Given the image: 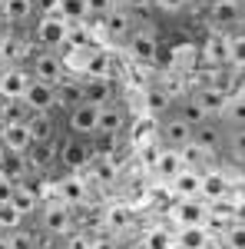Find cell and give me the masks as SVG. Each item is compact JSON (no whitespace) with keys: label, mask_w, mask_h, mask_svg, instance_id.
Segmentation results:
<instances>
[{"label":"cell","mask_w":245,"mask_h":249,"mask_svg":"<svg viewBox=\"0 0 245 249\" xmlns=\"http://www.w3.org/2000/svg\"><path fill=\"white\" fill-rule=\"evenodd\" d=\"M143 249H172V232L166 230H146V236H143Z\"/></svg>","instance_id":"cell-36"},{"label":"cell","mask_w":245,"mask_h":249,"mask_svg":"<svg viewBox=\"0 0 245 249\" xmlns=\"http://www.w3.org/2000/svg\"><path fill=\"white\" fill-rule=\"evenodd\" d=\"M27 53V43L20 37H14V30L0 34V67H14L20 63V57Z\"/></svg>","instance_id":"cell-27"},{"label":"cell","mask_w":245,"mask_h":249,"mask_svg":"<svg viewBox=\"0 0 245 249\" xmlns=\"http://www.w3.org/2000/svg\"><path fill=\"white\" fill-rule=\"evenodd\" d=\"M222 249H245V226L242 223H229L226 230L219 232Z\"/></svg>","instance_id":"cell-35"},{"label":"cell","mask_w":245,"mask_h":249,"mask_svg":"<svg viewBox=\"0 0 245 249\" xmlns=\"http://www.w3.org/2000/svg\"><path fill=\"white\" fill-rule=\"evenodd\" d=\"M96 120H99V107L96 103H80L66 113V130L70 136H80V140H93L96 136Z\"/></svg>","instance_id":"cell-7"},{"label":"cell","mask_w":245,"mask_h":249,"mask_svg":"<svg viewBox=\"0 0 245 249\" xmlns=\"http://www.w3.org/2000/svg\"><path fill=\"white\" fill-rule=\"evenodd\" d=\"M222 153H229L232 163L245 166V130H226V146Z\"/></svg>","instance_id":"cell-33"},{"label":"cell","mask_w":245,"mask_h":249,"mask_svg":"<svg viewBox=\"0 0 245 249\" xmlns=\"http://www.w3.org/2000/svg\"><path fill=\"white\" fill-rule=\"evenodd\" d=\"M0 3H3V0H0Z\"/></svg>","instance_id":"cell-52"},{"label":"cell","mask_w":245,"mask_h":249,"mask_svg":"<svg viewBox=\"0 0 245 249\" xmlns=\"http://www.w3.org/2000/svg\"><path fill=\"white\" fill-rule=\"evenodd\" d=\"M199 176H202V170L182 166V170H179V173L169 179L172 193H176L179 199H196V196H199Z\"/></svg>","instance_id":"cell-22"},{"label":"cell","mask_w":245,"mask_h":249,"mask_svg":"<svg viewBox=\"0 0 245 249\" xmlns=\"http://www.w3.org/2000/svg\"><path fill=\"white\" fill-rule=\"evenodd\" d=\"M10 203H14V210L27 219V216H33L40 210V190L30 183V179H23V183H14V193H10Z\"/></svg>","instance_id":"cell-16"},{"label":"cell","mask_w":245,"mask_h":249,"mask_svg":"<svg viewBox=\"0 0 245 249\" xmlns=\"http://www.w3.org/2000/svg\"><path fill=\"white\" fill-rule=\"evenodd\" d=\"M30 77L33 80H43V83H60L66 77V67H63V57L57 50H37L30 53Z\"/></svg>","instance_id":"cell-4"},{"label":"cell","mask_w":245,"mask_h":249,"mask_svg":"<svg viewBox=\"0 0 245 249\" xmlns=\"http://www.w3.org/2000/svg\"><path fill=\"white\" fill-rule=\"evenodd\" d=\"M66 249H93V232L73 230L70 236H66Z\"/></svg>","instance_id":"cell-39"},{"label":"cell","mask_w":245,"mask_h":249,"mask_svg":"<svg viewBox=\"0 0 245 249\" xmlns=\"http://www.w3.org/2000/svg\"><path fill=\"white\" fill-rule=\"evenodd\" d=\"M242 7L239 3H229V0H215L212 7H209V20H212V27L219 30V34H232L235 27H242Z\"/></svg>","instance_id":"cell-11"},{"label":"cell","mask_w":245,"mask_h":249,"mask_svg":"<svg viewBox=\"0 0 245 249\" xmlns=\"http://www.w3.org/2000/svg\"><path fill=\"white\" fill-rule=\"evenodd\" d=\"M146 107H149L152 116H166L172 110V93L166 87H159V83H149L146 87Z\"/></svg>","instance_id":"cell-29"},{"label":"cell","mask_w":245,"mask_h":249,"mask_svg":"<svg viewBox=\"0 0 245 249\" xmlns=\"http://www.w3.org/2000/svg\"><path fill=\"white\" fill-rule=\"evenodd\" d=\"M239 93H242V96H245V83H239Z\"/></svg>","instance_id":"cell-48"},{"label":"cell","mask_w":245,"mask_h":249,"mask_svg":"<svg viewBox=\"0 0 245 249\" xmlns=\"http://www.w3.org/2000/svg\"><path fill=\"white\" fill-rule=\"evenodd\" d=\"M123 47H126V53L136 63H152L156 53H159V43H156V37L149 30H130V37L123 40Z\"/></svg>","instance_id":"cell-10"},{"label":"cell","mask_w":245,"mask_h":249,"mask_svg":"<svg viewBox=\"0 0 245 249\" xmlns=\"http://www.w3.org/2000/svg\"><path fill=\"white\" fill-rule=\"evenodd\" d=\"M37 213H40V230H37V232H47V236H53V239H66V236L76 230L73 206H66L63 199L40 203Z\"/></svg>","instance_id":"cell-1"},{"label":"cell","mask_w":245,"mask_h":249,"mask_svg":"<svg viewBox=\"0 0 245 249\" xmlns=\"http://www.w3.org/2000/svg\"><path fill=\"white\" fill-rule=\"evenodd\" d=\"M239 83H245V67H242V70H239Z\"/></svg>","instance_id":"cell-47"},{"label":"cell","mask_w":245,"mask_h":249,"mask_svg":"<svg viewBox=\"0 0 245 249\" xmlns=\"http://www.w3.org/2000/svg\"><path fill=\"white\" fill-rule=\"evenodd\" d=\"M0 103H3V96H0Z\"/></svg>","instance_id":"cell-51"},{"label":"cell","mask_w":245,"mask_h":249,"mask_svg":"<svg viewBox=\"0 0 245 249\" xmlns=\"http://www.w3.org/2000/svg\"><path fill=\"white\" fill-rule=\"evenodd\" d=\"M196 57L202 60V67H226V63H229V34L212 30V34L199 43Z\"/></svg>","instance_id":"cell-9"},{"label":"cell","mask_w":245,"mask_h":249,"mask_svg":"<svg viewBox=\"0 0 245 249\" xmlns=\"http://www.w3.org/2000/svg\"><path fill=\"white\" fill-rule=\"evenodd\" d=\"M7 243H10V249H40V236L20 223L17 230L7 232Z\"/></svg>","instance_id":"cell-34"},{"label":"cell","mask_w":245,"mask_h":249,"mask_svg":"<svg viewBox=\"0 0 245 249\" xmlns=\"http://www.w3.org/2000/svg\"><path fill=\"white\" fill-rule=\"evenodd\" d=\"M83 80V96L86 103H96V107H106L116 100V83L113 77H80Z\"/></svg>","instance_id":"cell-15"},{"label":"cell","mask_w":245,"mask_h":249,"mask_svg":"<svg viewBox=\"0 0 245 249\" xmlns=\"http://www.w3.org/2000/svg\"><path fill=\"white\" fill-rule=\"evenodd\" d=\"M192 146L202 156H219L226 146V126L219 120H202L199 126H192Z\"/></svg>","instance_id":"cell-3"},{"label":"cell","mask_w":245,"mask_h":249,"mask_svg":"<svg viewBox=\"0 0 245 249\" xmlns=\"http://www.w3.org/2000/svg\"><path fill=\"white\" fill-rule=\"evenodd\" d=\"M229 63L232 67H245V30H239L235 37H229Z\"/></svg>","instance_id":"cell-37"},{"label":"cell","mask_w":245,"mask_h":249,"mask_svg":"<svg viewBox=\"0 0 245 249\" xmlns=\"http://www.w3.org/2000/svg\"><path fill=\"white\" fill-rule=\"evenodd\" d=\"M60 20L66 23H90V10H86V0H60Z\"/></svg>","instance_id":"cell-32"},{"label":"cell","mask_w":245,"mask_h":249,"mask_svg":"<svg viewBox=\"0 0 245 249\" xmlns=\"http://www.w3.org/2000/svg\"><path fill=\"white\" fill-rule=\"evenodd\" d=\"M86 10H90V17H103V14H110V3L106 0H86Z\"/></svg>","instance_id":"cell-42"},{"label":"cell","mask_w":245,"mask_h":249,"mask_svg":"<svg viewBox=\"0 0 245 249\" xmlns=\"http://www.w3.org/2000/svg\"><path fill=\"white\" fill-rule=\"evenodd\" d=\"M23 223V216L14 210V203H0V232H10Z\"/></svg>","instance_id":"cell-38"},{"label":"cell","mask_w":245,"mask_h":249,"mask_svg":"<svg viewBox=\"0 0 245 249\" xmlns=\"http://www.w3.org/2000/svg\"><path fill=\"white\" fill-rule=\"evenodd\" d=\"M232 223H242V226H245V196L232 203Z\"/></svg>","instance_id":"cell-43"},{"label":"cell","mask_w":245,"mask_h":249,"mask_svg":"<svg viewBox=\"0 0 245 249\" xmlns=\"http://www.w3.org/2000/svg\"><path fill=\"white\" fill-rule=\"evenodd\" d=\"M0 249H10V243H7V232H0Z\"/></svg>","instance_id":"cell-46"},{"label":"cell","mask_w":245,"mask_h":249,"mask_svg":"<svg viewBox=\"0 0 245 249\" xmlns=\"http://www.w3.org/2000/svg\"><path fill=\"white\" fill-rule=\"evenodd\" d=\"M103 23V30H106V37L110 40H126L130 37V30H132V23H130V14H116V10H110V17L106 20H99Z\"/></svg>","instance_id":"cell-31"},{"label":"cell","mask_w":245,"mask_h":249,"mask_svg":"<svg viewBox=\"0 0 245 249\" xmlns=\"http://www.w3.org/2000/svg\"><path fill=\"white\" fill-rule=\"evenodd\" d=\"M192 96H196V103L202 107V113H206L209 120H219V116H222V107H226V100H229V93L219 90V87H196Z\"/></svg>","instance_id":"cell-18"},{"label":"cell","mask_w":245,"mask_h":249,"mask_svg":"<svg viewBox=\"0 0 245 249\" xmlns=\"http://www.w3.org/2000/svg\"><path fill=\"white\" fill-rule=\"evenodd\" d=\"M96 153V143L93 140H80V136H66L63 143H57V163H63L66 170H86L93 163Z\"/></svg>","instance_id":"cell-2"},{"label":"cell","mask_w":245,"mask_h":249,"mask_svg":"<svg viewBox=\"0 0 245 249\" xmlns=\"http://www.w3.org/2000/svg\"><path fill=\"white\" fill-rule=\"evenodd\" d=\"M30 70L27 67H20V63H14V67H3V73H0V96L3 100H17V96H23V90L30 87Z\"/></svg>","instance_id":"cell-14"},{"label":"cell","mask_w":245,"mask_h":249,"mask_svg":"<svg viewBox=\"0 0 245 249\" xmlns=\"http://www.w3.org/2000/svg\"><path fill=\"white\" fill-rule=\"evenodd\" d=\"M37 14V7H33V0H3L0 3V20L7 23V27H20V23H30Z\"/></svg>","instance_id":"cell-20"},{"label":"cell","mask_w":245,"mask_h":249,"mask_svg":"<svg viewBox=\"0 0 245 249\" xmlns=\"http://www.w3.org/2000/svg\"><path fill=\"white\" fill-rule=\"evenodd\" d=\"M106 223H110V230H119V226L130 223V213L123 210V206H113V210L106 213Z\"/></svg>","instance_id":"cell-40"},{"label":"cell","mask_w":245,"mask_h":249,"mask_svg":"<svg viewBox=\"0 0 245 249\" xmlns=\"http://www.w3.org/2000/svg\"><path fill=\"white\" fill-rule=\"evenodd\" d=\"M93 249H119V246H116V239H99V236H93Z\"/></svg>","instance_id":"cell-45"},{"label":"cell","mask_w":245,"mask_h":249,"mask_svg":"<svg viewBox=\"0 0 245 249\" xmlns=\"http://www.w3.org/2000/svg\"><path fill=\"white\" fill-rule=\"evenodd\" d=\"M229 193H232V183H229L226 173L222 170H202V176H199V199L215 203V199H229Z\"/></svg>","instance_id":"cell-12"},{"label":"cell","mask_w":245,"mask_h":249,"mask_svg":"<svg viewBox=\"0 0 245 249\" xmlns=\"http://www.w3.org/2000/svg\"><path fill=\"white\" fill-rule=\"evenodd\" d=\"M53 90H57V107L66 110V113L86 100V96H83V80L80 77H63L60 83H53Z\"/></svg>","instance_id":"cell-19"},{"label":"cell","mask_w":245,"mask_h":249,"mask_svg":"<svg viewBox=\"0 0 245 249\" xmlns=\"http://www.w3.org/2000/svg\"><path fill=\"white\" fill-rule=\"evenodd\" d=\"M186 166V160H182V153L179 150H159V156H156V163H152V173L159 176V179H166L169 183L176 173Z\"/></svg>","instance_id":"cell-24"},{"label":"cell","mask_w":245,"mask_h":249,"mask_svg":"<svg viewBox=\"0 0 245 249\" xmlns=\"http://www.w3.org/2000/svg\"><path fill=\"white\" fill-rule=\"evenodd\" d=\"M206 216H209V203L206 199H179L176 206V219L182 226H206Z\"/></svg>","instance_id":"cell-21"},{"label":"cell","mask_w":245,"mask_h":249,"mask_svg":"<svg viewBox=\"0 0 245 249\" xmlns=\"http://www.w3.org/2000/svg\"><path fill=\"white\" fill-rule=\"evenodd\" d=\"M106 3H110V10H116V14H119V10H123V14H130L136 0H106Z\"/></svg>","instance_id":"cell-44"},{"label":"cell","mask_w":245,"mask_h":249,"mask_svg":"<svg viewBox=\"0 0 245 249\" xmlns=\"http://www.w3.org/2000/svg\"><path fill=\"white\" fill-rule=\"evenodd\" d=\"M86 196H90V190H86V179H80V176H66V179H60V199L66 203V206H83L86 203Z\"/></svg>","instance_id":"cell-25"},{"label":"cell","mask_w":245,"mask_h":249,"mask_svg":"<svg viewBox=\"0 0 245 249\" xmlns=\"http://www.w3.org/2000/svg\"><path fill=\"white\" fill-rule=\"evenodd\" d=\"M20 100L27 103L30 113H50V110H57V90H53V83H43V80H30V87L23 90Z\"/></svg>","instance_id":"cell-8"},{"label":"cell","mask_w":245,"mask_h":249,"mask_svg":"<svg viewBox=\"0 0 245 249\" xmlns=\"http://www.w3.org/2000/svg\"><path fill=\"white\" fill-rule=\"evenodd\" d=\"M176 249H209V230L206 226H182L176 232Z\"/></svg>","instance_id":"cell-28"},{"label":"cell","mask_w":245,"mask_h":249,"mask_svg":"<svg viewBox=\"0 0 245 249\" xmlns=\"http://www.w3.org/2000/svg\"><path fill=\"white\" fill-rule=\"evenodd\" d=\"M30 133L27 123H0V150L3 153H27Z\"/></svg>","instance_id":"cell-17"},{"label":"cell","mask_w":245,"mask_h":249,"mask_svg":"<svg viewBox=\"0 0 245 249\" xmlns=\"http://www.w3.org/2000/svg\"><path fill=\"white\" fill-rule=\"evenodd\" d=\"M242 30H245V17H242Z\"/></svg>","instance_id":"cell-50"},{"label":"cell","mask_w":245,"mask_h":249,"mask_svg":"<svg viewBox=\"0 0 245 249\" xmlns=\"http://www.w3.org/2000/svg\"><path fill=\"white\" fill-rule=\"evenodd\" d=\"M130 126V116L123 110V103H106L99 107V120H96V136L93 140H119Z\"/></svg>","instance_id":"cell-5"},{"label":"cell","mask_w":245,"mask_h":249,"mask_svg":"<svg viewBox=\"0 0 245 249\" xmlns=\"http://www.w3.org/2000/svg\"><path fill=\"white\" fill-rule=\"evenodd\" d=\"M172 113L179 116V120H186L189 126H199L202 120H209V116L202 113V107L196 103V96H192V93H189V96H179V100L172 103Z\"/></svg>","instance_id":"cell-30"},{"label":"cell","mask_w":245,"mask_h":249,"mask_svg":"<svg viewBox=\"0 0 245 249\" xmlns=\"http://www.w3.org/2000/svg\"><path fill=\"white\" fill-rule=\"evenodd\" d=\"M27 133H30V143H50V140L57 136V126H53L50 113H30Z\"/></svg>","instance_id":"cell-26"},{"label":"cell","mask_w":245,"mask_h":249,"mask_svg":"<svg viewBox=\"0 0 245 249\" xmlns=\"http://www.w3.org/2000/svg\"><path fill=\"white\" fill-rule=\"evenodd\" d=\"M229 3H239V7H242V3H245V0H229Z\"/></svg>","instance_id":"cell-49"},{"label":"cell","mask_w":245,"mask_h":249,"mask_svg":"<svg viewBox=\"0 0 245 249\" xmlns=\"http://www.w3.org/2000/svg\"><path fill=\"white\" fill-rule=\"evenodd\" d=\"M159 140H163V150H182L192 143V126L169 110L166 116H159Z\"/></svg>","instance_id":"cell-6"},{"label":"cell","mask_w":245,"mask_h":249,"mask_svg":"<svg viewBox=\"0 0 245 249\" xmlns=\"http://www.w3.org/2000/svg\"><path fill=\"white\" fill-rule=\"evenodd\" d=\"M219 123H226V130H245V96L239 93V90L229 93Z\"/></svg>","instance_id":"cell-23"},{"label":"cell","mask_w":245,"mask_h":249,"mask_svg":"<svg viewBox=\"0 0 245 249\" xmlns=\"http://www.w3.org/2000/svg\"><path fill=\"white\" fill-rule=\"evenodd\" d=\"M33 7H37L40 17H57L60 14V0H33Z\"/></svg>","instance_id":"cell-41"},{"label":"cell","mask_w":245,"mask_h":249,"mask_svg":"<svg viewBox=\"0 0 245 249\" xmlns=\"http://www.w3.org/2000/svg\"><path fill=\"white\" fill-rule=\"evenodd\" d=\"M66 20L60 17H40L37 20V43L43 50H60L63 47V40H66Z\"/></svg>","instance_id":"cell-13"}]
</instances>
